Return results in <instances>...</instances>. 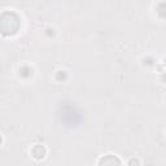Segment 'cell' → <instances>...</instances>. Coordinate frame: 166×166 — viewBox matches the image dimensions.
<instances>
[{"label":"cell","instance_id":"6da1fadb","mask_svg":"<svg viewBox=\"0 0 166 166\" xmlns=\"http://www.w3.org/2000/svg\"><path fill=\"white\" fill-rule=\"evenodd\" d=\"M20 27V18L17 14L5 12L0 16V33L4 35H13L16 34Z\"/></svg>","mask_w":166,"mask_h":166},{"label":"cell","instance_id":"7a4b0ae2","mask_svg":"<svg viewBox=\"0 0 166 166\" xmlns=\"http://www.w3.org/2000/svg\"><path fill=\"white\" fill-rule=\"evenodd\" d=\"M46 155V149L43 146H35L33 148V156L37 158V160H40V158H43Z\"/></svg>","mask_w":166,"mask_h":166},{"label":"cell","instance_id":"3957f363","mask_svg":"<svg viewBox=\"0 0 166 166\" xmlns=\"http://www.w3.org/2000/svg\"><path fill=\"white\" fill-rule=\"evenodd\" d=\"M20 73H21V75H24V77L29 78V77H31V74H33V70H31L30 68H27V66H24L22 69L20 70Z\"/></svg>","mask_w":166,"mask_h":166},{"label":"cell","instance_id":"277c9868","mask_svg":"<svg viewBox=\"0 0 166 166\" xmlns=\"http://www.w3.org/2000/svg\"><path fill=\"white\" fill-rule=\"evenodd\" d=\"M100 164H121V161L119 160H117V158H115V157H113L112 156V158H110V160H108V158H103V160L101 161H100Z\"/></svg>","mask_w":166,"mask_h":166},{"label":"cell","instance_id":"5b68a950","mask_svg":"<svg viewBox=\"0 0 166 166\" xmlns=\"http://www.w3.org/2000/svg\"><path fill=\"white\" fill-rule=\"evenodd\" d=\"M0 143H2V138H0Z\"/></svg>","mask_w":166,"mask_h":166}]
</instances>
